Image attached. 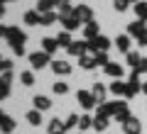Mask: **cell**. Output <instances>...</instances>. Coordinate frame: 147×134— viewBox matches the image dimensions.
<instances>
[{"mask_svg":"<svg viewBox=\"0 0 147 134\" xmlns=\"http://www.w3.org/2000/svg\"><path fill=\"white\" fill-rule=\"evenodd\" d=\"M5 34H7V27H5V25H0V37H5Z\"/></svg>","mask_w":147,"mask_h":134,"instance_id":"b9f144b4","label":"cell"},{"mask_svg":"<svg viewBox=\"0 0 147 134\" xmlns=\"http://www.w3.org/2000/svg\"><path fill=\"white\" fill-rule=\"evenodd\" d=\"M3 61H5V59H0V71H3Z\"/></svg>","mask_w":147,"mask_h":134,"instance_id":"ee69618b","label":"cell"},{"mask_svg":"<svg viewBox=\"0 0 147 134\" xmlns=\"http://www.w3.org/2000/svg\"><path fill=\"white\" fill-rule=\"evenodd\" d=\"M52 7H57V0H39L37 3V10L39 12H49Z\"/></svg>","mask_w":147,"mask_h":134,"instance_id":"484cf974","label":"cell"},{"mask_svg":"<svg viewBox=\"0 0 147 134\" xmlns=\"http://www.w3.org/2000/svg\"><path fill=\"white\" fill-rule=\"evenodd\" d=\"M52 90H54V93H57V95H64V93H66V90H69V85H66V83H61V81H57V83H54V85H52Z\"/></svg>","mask_w":147,"mask_h":134,"instance_id":"f1b7e54d","label":"cell"},{"mask_svg":"<svg viewBox=\"0 0 147 134\" xmlns=\"http://www.w3.org/2000/svg\"><path fill=\"white\" fill-rule=\"evenodd\" d=\"M123 129H125V134H140V129H142V124H140V119L137 117H127L125 122H123Z\"/></svg>","mask_w":147,"mask_h":134,"instance_id":"8992f818","label":"cell"},{"mask_svg":"<svg viewBox=\"0 0 147 134\" xmlns=\"http://www.w3.org/2000/svg\"><path fill=\"white\" fill-rule=\"evenodd\" d=\"M135 71L137 73H147V59H140V63L135 66Z\"/></svg>","mask_w":147,"mask_h":134,"instance_id":"8d00e7d4","label":"cell"},{"mask_svg":"<svg viewBox=\"0 0 147 134\" xmlns=\"http://www.w3.org/2000/svg\"><path fill=\"white\" fill-rule=\"evenodd\" d=\"M125 88H127V83H123L120 78H115V81L110 83L108 90H110V93H115V95H125Z\"/></svg>","mask_w":147,"mask_h":134,"instance_id":"9a60e30c","label":"cell"},{"mask_svg":"<svg viewBox=\"0 0 147 134\" xmlns=\"http://www.w3.org/2000/svg\"><path fill=\"white\" fill-rule=\"evenodd\" d=\"M3 71H12V61H10V59L3 61Z\"/></svg>","mask_w":147,"mask_h":134,"instance_id":"ab89813d","label":"cell"},{"mask_svg":"<svg viewBox=\"0 0 147 134\" xmlns=\"http://www.w3.org/2000/svg\"><path fill=\"white\" fill-rule=\"evenodd\" d=\"M93 129L96 132H105V129H108V117H105V115H98V117L93 119Z\"/></svg>","mask_w":147,"mask_h":134,"instance_id":"ffe728a7","label":"cell"},{"mask_svg":"<svg viewBox=\"0 0 147 134\" xmlns=\"http://www.w3.org/2000/svg\"><path fill=\"white\" fill-rule=\"evenodd\" d=\"M57 7H59V17H69V15H74V7L69 5V0H57Z\"/></svg>","mask_w":147,"mask_h":134,"instance_id":"4fadbf2b","label":"cell"},{"mask_svg":"<svg viewBox=\"0 0 147 134\" xmlns=\"http://www.w3.org/2000/svg\"><path fill=\"white\" fill-rule=\"evenodd\" d=\"M30 63H32V68H44L49 63V54L47 51H34V54H30Z\"/></svg>","mask_w":147,"mask_h":134,"instance_id":"5b68a950","label":"cell"},{"mask_svg":"<svg viewBox=\"0 0 147 134\" xmlns=\"http://www.w3.org/2000/svg\"><path fill=\"white\" fill-rule=\"evenodd\" d=\"M42 49H44L47 54H54V51L59 49V41H57V39H42Z\"/></svg>","mask_w":147,"mask_h":134,"instance_id":"cb8c5ba5","label":"cell"},{"mask_svg":"<svg viewBox=\"0 0 147 134\" xmlns=\"http://www.w3.org/2000/svg\"><path fill=\"white\" fill-rule=\"evenodd\" d=\"M127 3H132V5H135V3H137V0H127Z\"/></svg>","mask_w":147,"mask_h":134,"instance_id":"7dc6e473","label":"cell"},{"mask_svg":"<svg viewBox=\"0 0 147 134\" xmlns=\"http://www.w3.org/2000/svg\"><path fill=\"white\" fill-rule=\"evenodd\" d=\"M91 124H93V119H91L88 115H84V117H79V127H81V129H88Z\"/></svg>","mask_w":147,"mask_h":134,"instance_id":"1f68e13d","label":"cell"},{"mask_svg":"<svg viewBox=\"0 0 147 134\" xmlns=\"http://www.w3.org/2000/svg\"><path fill=\"white\" fill-rule=\"evenodd\" d=\"M7 41H10V47H25L27 41V34L22 29H17V27H7Z\"/></svg>","mask_w":147,"mask_h":134,"instance_id":"6da1fadb","label":"cell"},{"mask_svg":"<svg viewBox=\"0 0 147 134\" xmlns=\"http://www.w3.org/2000/svg\"><path fill=\"white\" fill-rule=\"evenodd\" d=\"M79 63H81V68H86V71H91V68L93 66H98V63H96V56H79Z\"/></svg>","mask_w":147,"mask_h":134,"instance_id":"44dd1931","label":"cell"},{"mask_svg":"<svg viewBox=\"0 0 147 134\" xmlns=\"http://www.w3.org/2000/svg\"><path fill=\"white\" fill-rule=\"evenodd\" d=\"M105 90H108V88H105L103 83H93V90H91V93H93V98L98 100V103H103L105 100Z\"/></svg>","mask_w":147,"mask_h":134,"instance_id":"ac0fdd59","label":"cell"},{"mask_svg":"<svg viewBox=\"0 0 147 134\" xmlns=\"http://www.w3.org/2000/svg\"><path fill=\"white\" fill-rule=\"evenodd\" d=\"M12 54L15 56H25V47H12Z\"/></svg>","mask_w":147,"mask_h":134,"instance_id":"f35d334b","label":"cell"},{"mask_svg":"<svg viewBox=\"0 0 147 134\" xmlns=\"http://www.w3.org/2000/svg\"><path fill=\"white\" fill-rule=\"evenodd\" d=\"M132 10H135V15H137V20H142V22H147V3H140V0H137L135 5H132Z\"/></svg>","mask_w":147,"mask_h":134,"instance_id":"5bb4252c","label":"cell"},{"mask_svg":"<svg viewBox=\"0 0 147 134\" xmlns=\"http://www.w3.org/2000/svg\"><path fill=\"white\" fill-rule=\"evenodd\" d=\"M130 5V3H127V0H115V3H113V7H115L118 12H125V7Z\"/></svg>","mask_w":147,"mask_h":134,"instance_id":"e575fe53","label":"cell"},{"mask_svg":"<svg viewBox=\"0 0 147 134\" xmlns=\"http://www.w3.org/2000/svg\"><path fill=\"white\" fill-rule=\"evenodd\" d=\"M71 56H84L86 51H88V41H71V47L66 49Z\"/></svg>","mask_w":147,"mask_h":134,"instance_id":"52a82bcc","label":"cell"},{"mask_svg":"<svg viewBox=\"0 0 147 134\" xmlns=\"http://www.w3.org/2000/svg\"><path fill=\"white\" fill-rule=\"evenodd\" d=\"M88 49H91L93 54H98V51H108V49H110V39H108V37H103V34H98L96 39L88 41Z\"/></svg>","mask_w":147,"mask_h":134,"instance_id":"7a4b0ae2","label":"cell"},{"mask_svg":"<svg viewBox=\"0 0 147 134\" xmlns=\"http://www.w3.org/2000/svg\"><path fill=\"white\" fill-rule=\"evenodd\" d=\"M39 22V10H30L25 15V25H37Z\"/></svg>","mask_w":147,"mask_h":134,"instance_id":"83f0119b","label":"cell"},{"mask_svg":"<svg viewBox=\"0 0 147 134\" xmlns=\"http://www.w3.org/2000/svg\"><path fill=\"white\" fill-rule=\"evenodd\" d=\"M59 20H61V25H64V29H66V32H74V29H79V25H81V22L76 20L74 15H69V17H59Z\"/></svg>","mask_w":147,"mask_h":134,"instance_id":"7c38bea8","label":"cell"},{"mask_svg":"<svg viewBox=\"0 0 147 134\" xmlns=\"http://www.w3.org/2000/svg\"><path fill=\"white\" fill-rule=\"evenodd\" d=\"M3 3H7V0H0V5H3Z\"/></svg>","mask_w":147,"mask_h":134,"instance_id":"c3c4849f","label":"cell"},{"mask_svg":"<svg viewBox=\"0 0 147 134\" xmlns=\"http://www.w3.org/2000/svg\"><path fill=\"white\" fill-rule=\"evenodd\" d=\"M3 117H5V112H3V110H0V119H3Z\"/></svg>","mask_w":147,"mask_h":134,"instance_id":"f6af8a7d","label":"cell"},{"mask_svg":"<svg viewBox=\"0 0 147 134\" xmlns=\"http://www.w3.org/2000/svg\"><path fill=\"white\" fill-rule=\"evenodd\" d=\"M39 22H42V25H54V22H57V12H54V10L39 12Z\"/></svg>","mask_w":147,"mask_h":134,"instance_id":"7402d4cb","label":"cell"},{"mask_svg":"<svg viewBox=\"0 0 147 134\" xmlns=\"http://www.w3.org/2000/svg\"><path fill=\"white\" fill-rule=\"evenodd\" d=\"M12 129H15V119H12V117H7V115H5V117L0 119V132H3V134H10Z\"/></svg>","mask_w":147,"mask_h":134,"instance_id":"e0dca14e","label":"cell"},{"mask_svg":"<svg viewBox=\"0 0 147 134\" xmlns=\"http://www.w3.org/2000/svg\"><path fill=\"white\" fill-rule=\"evenodd\" d=\"M57 41H59V47H66V49H69V47H71V32H66V29H64L61 34L57 37Z\"/></svg>","mask_w":147,"mask_h":134,"instance_id":"4316f807","label":"cell"},{"mask_svg":"<svg viewBox=\"0 0 147 134\" xmlns=\"http://www.w3.org/2000/svg\"><path fill=\"white\" fill-rule=\"evenodd\" d=\"M140 47H147V32H145V34L140 37Z\"/></svg>","mask_w":147,"mask_h":134,"instance_id":"60d3db41","label":"cell"},{"mask_svg":"<svg viewBox=\"0 0 147 134\" xmlns=\"http://www.w3.org/2000/svg\"><path fill=\"white\" fill-rule=\"evenodd\" d=\"M140 63V54L137 51H127V66H137Z\"/></svg>","mask_w":147,"mask_h":134,"instance_id":"f546056e","label":"cell"},{"mask_svg":"<svg viewBox=\"0 0 147 134\" xmlns=\"http://www.w3.org/2000/svg\"><path fill=\"white\" fill-rule=\"evenodd\" d=\"M3 15H5V7H3V5H0V17H3Z\"/></svg>","mask_w":147,"mask_h":134,"instance_id":"7bdbcfd3","label":"cell"},{"mask_svg":"<svg viewBox=\"0 0 147 134\" xmlns=\"http://www.w3.org/2000/svg\"><path fill=\"white\" fill-rule=\"evenodd\" d=\"M64 124H66V129L76 127V124H79V115H69V119H66V122H64Z\"/></svg>","mask_w":147,"mask_h":134,"instance_id":"836d02e7","label":"cell"},{"mask_svg":"<svg viewBox=\"0 0 147 134\" xmlns=\"http://www.w3.org/2000/svg\"><path fill=\"white\" fill-rule=\"evenodd\" d=\"M27 122L34 124V127H39V124H42V112H39V110H32V112H27Z\"/></svg>","mask_w":147,"mask_h":134,"instance_id":"d4e9b609","label":"cell"},{"mask_svg":"<svg viewBox=\"0 0 147 134\" xmlns=\"http://www.w3.org/2000/svg\"><path fill=\"white\" fill-rule=\"evenodd\" d=\"M98 29H100V27L98 25H96V22H88V25H86V29H84V37H86V39H96V37H98Z\"/></svg>","mask_w":147,"mask_h":134,"instance_id":"d6986e66","label":"cell"},{"mask_svg":"<svg viewBox=\"0 0 147 134\" xmlns=\"http://www.w3.org/2000/svg\"><path fill=\"white\" fill-rule=\"evenodd\" d=\"M7 95H10V88H7L5 83H0V100H5Z\"/></svg>","mask_w":147,"mask_h":134,"instance_id":"74e56055","label":"cell"},{"mask_svg":"<svg viewBox=\"0 0 147 134\" xmlns=\"http://www.w3.org/2000/svg\"><path fill=\"white\" fill-rule=\"evenodd\" d=\"M32 103H34V107L39 110V112H42V110H49V107H52V100H49L47 95H34V100H32Z\"/></svg>","mask_w":147,"mask_h":134,"instance_id":"8fae6325","label":"cell"},{"mask_svg":"<svg viewBox=\"0 0 147 134\" xmlns=\"http://www.w3.org/2000/svg\"><path fill=\"white\" fill-rule=\"evenodd\" d=\"M76 100L81 103L84 110H93L96 107V98H93V93H88V90H79V93H76Z\"/></svg>","mask_w":147,"mask_h":134,"instance_id":"277c9868","label":"cell"},{"mask_svg":"<svg viewBox=\"0 0 147 134\" xmlns=\"http://www.w3.org/2000/svg\"><path fill=\"white\" fill-rule=\"evenodd\" d=\"M20 81L25 83V85H32V83H34V76H32L30 71H25V73H20Z\"/></svg>","mask_w":147,"mask_h":134,"instance_id":"4dcf8cb0","label":"cell"},{"mask_svg":"<svg viewBox=\"0 0 147 134\" xmlns=\"http://www.w3.org/2000/svg\"><path fill=\"white\" fill-rule=\"evenodd\" d=\"M145 32H147V29H145V22H142V20L130 22V25H127V34H130V37H137V39H140Z\"/></svg>","mask_w":147,"mask_h":134,"instance_id":"ba28073f","label":"cell"},{"mask_svg":"<svg viewBox=\"0 0 147 134\" xmlns=\"http://www.w3.org/2000/svg\"><path fill=\"white\" fill-rule=\"evenodd\" d=\"M0 83L10 85V83H12V71H3V76H0Z\"/></svg>","mask_w":147,"mask_h":134,"instance_id":"d590c367","label":"cell"},{"mask_svg":"<svg viewBox=\"0 0 147 134\" xmlns=\"http://www.w3.org/2000/svg\"><path fill=\"white\" fill-rule=\"evenodd\" d=\"M115 47L118 51H130V34H120L115 39Z\"/></svg>","mask_w":147,"mask_h":134,"instance_id":"2e32d148","label":"cell"},{"mask_svg":"<svg viewBox=\"0 0 147 134\" xmlns=\"http://www.w3.org/2000/svg\"><path fill=\"white\" fill-rule=\"evenodd\" d=\"M52 71L57 73V76H69V73H71V66H69L66 61H52Z\"/></svg>","mask_w":147,"mask_h":134,"instance_id":"30bf717a","label":"cell"},{"mask_svg":"<svg viewBox=\"0 0 147 134\" xmlns=\"http://www.w3.org/2000/svg\"><path fill=\"white\" fill-rule=\"evenodd\" d=\"M142 90H145V93H147V83H145V85H142Z\"/></svg>","mask_w":147,"mask_h":134,"instance_id":"bcb514c9","label":"cell"},{"mask_svg":"<svg viewBox=\"0 0 147 134\" xmlns=\"http://www.w3.org/2000/svg\"><path fill=\"white\" fill-rule=\"evenodd\" d=\"M74 17L79 22H86L88 25V22H93V10L88 5H79V7H74Z\"/></svg>","mask_w":147,"mask_h":134,"instance_id":"3957f363","label":"cell"},{"mask_svg":"<svg viewBox=\"0 0 147 134\" xmlns=\"http://www.w3.org/2000/svg\"><path fill=\"white\" fill-rule=\"evenodd\" d=\"M49 132L52 134H61V132H66V124H64L61 119H52V122H49Z\"/></svg>","mask_w":147,"mask_h":134,"instance_id":"603a6c76","label":"cell"},{"mask_svg":"<svg viewBox=\"0 0 147 134\" xmlns=\"http://www.w3.org/2000/svg\"><path fill=\"white\" fill-rule=\"evenodd\" d=\"M96 63H98V66H105V63H108V54L98 51V54H96Z\"/></svg>","mask_w":147,"mask_h":134,"instance_id":"d6a6232c","label":"cell"},{"mask_svg":"<svg viewBox=\"0 0 147 134\" xmlns=\"http://www.w3.org/2000/svg\"><path fill=\"white\" fill-rule=\"evenodd\" d=\"M103 71L108 73V76H113V78H123V73H125V71H123V66H120V63H115V61H108L103 66Z\"/></svg>","mask_w":147,"mask_h":134,"instance_id":"9c48e42d","label":"cell"}]
</instances>
